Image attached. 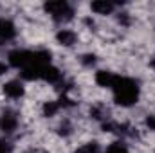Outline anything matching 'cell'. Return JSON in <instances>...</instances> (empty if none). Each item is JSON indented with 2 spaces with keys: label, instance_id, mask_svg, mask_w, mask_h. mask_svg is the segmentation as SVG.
Returning a JSON list of instances; mask_svg holds the SVG:
<instances>
[{
  "label": "cell",
  "instance_id": "cell-6",
  "mask_svg": "<svg viewBox=\"0 0 155 153\" xmlns=\"http://www.w3.org/2000/svg\"><path fill=\"white\" fill-rule=\"evenodd\" d=\"M56 41H58L61 47H74L78 43V33L74 29L61 27V29H58V33H56Z\"/></svg>",
  "mask_w": 155,
  "mask_h": 153
},
{
  "label": "cell",
  "instance_id": "cell-4",
  "mask_svg": "<svg viewBox=\"0 0 155 153\" xmlns=\"http://www.w3.org/2000/svg\"><path fill=\"white\" fill-rule=\"evenodd\" d=\"M25 85H24V81L20 79V77H16V79H9V81H5L4 85H2V94L7 97V99H11V101H18V99H22L24 96H25Z\"/></svg>",
  "mask_w": 155,
  "mask_h": 153
},
{
  "label": "cell",
  "instance_id": "cell-8",
  "mask_svg": "<svg viewBox=\"0 0 155 153\" xmlns=\"http://www.w3.org/2000/svg\"><path fill=\"white\" fill-rule=\"evenodd\" d=\"M117 74H114L112 70H107V69H99V70H96V74H94V81H96V85L97 86H101V88H112V85H114V81H116Z\"/></svg>",
  "mask_w": 155,
  "mask_h": 153
},
{
  "label": "cell",
  "instance_id": "cell-13",
  "mask_svg": "<svg viewBox=\"0 0 155 153\" xmlns=\"http://www.w3.org/2000/svg\"><path fill=\"white\" fill-rule=\"evenodd\" d=\"M144 126H146V130L155 132V114H148L144 117Z\"/></svg>",
  "mask_w": 155,
  "mask_h": 153
},
{
  "label": "cell",
  "instance_id": "cell-14",
  "mask_svg": "<svg viewBox=\"0 0 155 153\" xmlns=\"http://www.w3.org/2000/svg\"><path fill=\"white\" fill-rule=\"evenodd\" d=\"M24 153H41V151L36 150V148H31V150H27V151H24Z\"/></svg>",
  "mask_w": 155,
  "mask_h": 153
},
{
  "label": "cell",
  "instance_id": "cell-11",
  "mask_svg": "<svg viewBox=\"0 0 155 153\" xmlns=\"http://www.w3.org/2000/svg\"><path fill=\"white\" fill-rule=\"evenodd\" d=\"M101 151H103V148H101L99 141L92 139V141H88V142L78 144L76 148H74V151H72V153H101Z\"/></svg>",
  "mask_w": 155,
  "mask_h": 153
},
{
  "label": "cell",
  "instance_id": "cell-10",
  "mask_svg": "<svg viewBox=\"0 0 155 153\" xmlns=\"http://www.w3.org/2000/svg\"><path fill=\"white\" fill-rule=\"evenodd\" d=\"M101 153H130V146L124 139H116L110 144H107V148Z\"/></svg>",
  "mask_w": 155,
  "mask_h": 153
},
{
  "label": "cell",
  "instance_id": "cell-3",
  "mask_svg": "<svg viewBox=\"0 0 155 153\" xmlns=\"http://www.w3.org/2000/svg\"><path fill=\"white\" fill-rule=\"evenodd\" d=\"M20 128V114L13 108H5L0 112V132L5 137H11Z\"/></svg>",
  "mask_w": 155,
  "mask_h": 153
},
{
  "label": "cell",
  "instance_id": "cell-7",
  "mask_svg": "<svg viewBox=\"0 0 155 153\" xmlns=\"http://www.w3.org/2000/svg\"><path fill=\"white\" fill-rule=\"evenodd\" d=\"M116 4L110 2V0H94L90 4V11L99 15V16H108V15H114L116 13Z\"/></svg>",
  "mask_w": 155,
  "mask_h": 153
},
{
  "label": "cell",
  "instance_id": "cell-9",
  "mask_svg": "<svg viewBox=\"0 0 155 153\" xmlns=\"http://www.w3.org/2000/svg\"><path fill=\"white\" fill-rule=\"evenodd\" d=\"M41 115L43 117H56V115L61 112V106H60V101L58 99H49V101H43L41 103Z\"/></svg>",
  "mask_w": 155,
  "mask_h": 153
},
{
  "label": "cell",
  "instance_id": "cell-2",
  "mask_svg": "<svg viewBox=\"0 0 155 153\" xmlns=\"http://www.w3.org/2000/svg\"><path fill=\"white\" fill-rule=\"evenodd\" d=\"M43 11L56 22V24H67L74 18V7L65 2V0H54V2H45Z\"/></svg>",
  "mask_w": 155,
  "mask_h": 153
},
{
  "label": "cell",
  "instance_id": "cell-1",
  "mask_svg": "<svg viewBox=\"0 0 155 153\" xmlns=\"http://www.w3.org/2000/svg\"><path fill=\"white\" fill-rule=\"evenodd\" d=\"M112 99L117 106L121 108H132L139 103L141 99V86L139 81L130 76H121L117 74L116 81L112 85Z\"/></svg>",
  "mask_w": 155,
  "mask_h": 153
},
{
  "label": "cell",
  "instance_id": "cell-5",
  "mask_svg": "<svg viewBox=\"0 0 155 153\" xmlns=\"http://www.w3.org/2000/svg\"><path fill=\"white\" fill-rule=\"evenodd\" d=\"M16 25L11 18L0 16V43H7L16 38Z\"/></svg>",
  "mask_w": 155,
  "mask_h": 153
},
{
  "label": "cell",
  "instance_id": "cell-12",
  "mask_svg": "<svg viewBox=\"0 0 155 153\" xmlns=\"http://www.w3.org/2000/svg\"><path fill=\"white\" fill-rule=\"evenodd\" d=\"M13 151V144L7 141V137L0 139V153H11Z\"/></svg>",
  "mask_w": 155,
  "mask_h": 153
},
{
  "label": "cell",
  "instance_id": "cell-15",
  "mask_svg": "<svg viewBox=\"0 0 155 153\" xmlns=\"http://www.w3.org/2000/svg\"><path fill=\"white\" fill-rule=\"evenodd\" d=\"M150 67H152V69L155 70V56L152 58V60H150Z\"/></svg>",
  "mask_w": 155,
  "mask_h": 153
}]
</instances>
